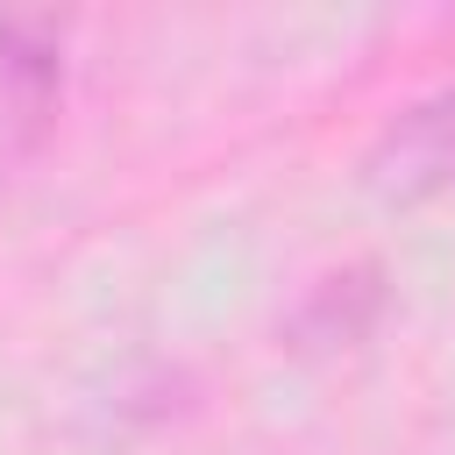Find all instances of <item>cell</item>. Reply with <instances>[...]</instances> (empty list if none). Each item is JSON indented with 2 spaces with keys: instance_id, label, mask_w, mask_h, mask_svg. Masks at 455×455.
I'll return each mask as SVG.
<instances>
[{
  "instance_id": "cell-1",
  "label": "cell",
  "mask_w": 455,
  "mask_h": 455,
  "mask_svg": "<svg viewBox=\"0 0 455 455\" xmlns=\"http://www.w3.org/2000/svg\"><path fill=\"white\" fill-rule=\"evenodd\" d=\"M64 107V21L0 7V192L43 156Z\"/></svg>"
},
{
  "instance_id": "cell-2",
  "label": "cell",
  "mask_w": 455,
  "mask_h": 455,
  "mask_svg": "<svg viewBox=\"0 0 455 455\" xmlns=\"http://www.w3.org/2000/svg\"><path fill=\"white\" fill-rule=\"evenodd\" d=\"M363 185H370L377 199H391V206L455 192V85L412 100V107L377 135V149L363 156Z\"/></svg>"
}]
</instances>
